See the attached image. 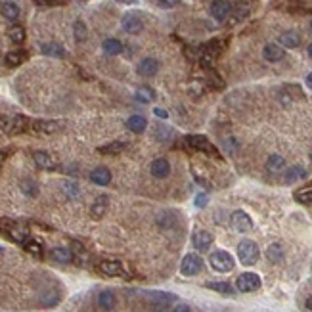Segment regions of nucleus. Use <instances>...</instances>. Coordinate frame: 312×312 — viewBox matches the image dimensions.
Here are the masks:
<instances>
[{"label":"nucleus","mask_w":312,"mask_h":312,"mask_svg":"<svg viewBox=\"0 0 312 312\" xmlns=\"http://www.w3.org/2000/svg\"><path fill=\"white\" fill-rule=\"evenodd\" d=\"M305 305H307V309H309V311L312 312V297H309V299H307V303H305Z\"/></svg>","instance_id":"nucleus-52"},{"label":"nucleus","mask_w":312,"mask_h":312,"mask_svg":"<svg viewBox=\"0 0 312 312\" xmlns=\"http://www.w3.org/2000/svg\"><path fill=\"white\" fill-rule=\"evenodd\" d=\"M259 257H261V251H259V245L255 241H251V239L239 241V245H237V259H239L241 264L253 266L255 262L259 261Z\"/></svg>","instance_id":"nucleus-2"},{"label":"nucleus","mask_w":312,"mask_h":312,"mask_svg":"<svg viewBox=\"0 0 312 312\" xmlns=\"http://www.w3.org/2000/svg\"><path fill=\"white\" fill-rule=\"evenodd\" d=\"M209 262H211V266L216 270V272H230V270H234V264H236V261H234V257L228 253V251H212L211 257H209Z\"/></svg>","instance_id":"nucleus-4"},{"label":"nucleus","mask_w":312,"mask_h":312,"mask_svg":"<svg viewBox=\"0 0 312 312\" xmlns=\"http://www.w3.org/2000/svg\"><path fill=\"white\" fill-rule=\"evenodd\" d=\"M100 270L105 276H126L125 268L119 261H102Z\"/></svg>","instance_id":"nucleus-19"},{"label":"nucleus","mask_w":312,"mask_h":312,"mask_svg":"<svg viewBox=\"0 0 312 312\" xmlns=\"http://www.w3.org/2000/svg\"><path fill=\"white\" fill-rule=\"evenodd\" d=\"M307 52H309V56H311V58H312V42H311V44H309V48H307Z\"/></svg>","instance_id":"nucleus-55"},{"label":"nucleus","mask_w":312,"mask_h":312,"mask_svg":"<svg viewBox=\"0 0 312 312\" xmlns=\"http://www.w3.org/2000/svg\"><path fill=\"white\" fill-rule=\"evenodd\" d=\"M8 37H10L13 44H21L25 40V29L21 25H12L8 29Z\"/></svg>","instance_id":"nucleus-37"},{"label":"nucleus","mask_w":312,"mask_h":312,"mask_svg":"<svg viewBox=\"0 0 312 312\" xmlns=\"http://www.w3.org/2000/svg\"><path fill=\"white\" fill-rule=\"evenodd\" d=\"M0 230H2V234H6L15 243H25L27 239H29L27 237L29 236V230H27L25 226L13 222V220H0Z\"/></svg>","instance_id":"nucleus-3"},{"label":"nucleus","mask_w":312,"mask_h":312,"mask_svg":"<svg viewBox=\"0 0 312 312\" xmlns=\"http://www.w3.org/2000/svg\"><path fill=\"white\" fill-rule=\"evenodd\" d=\"M52 259L56 262H62V264H67V262L73 261V251L65 249V247H54L50 251Z\"/></svg>","instance_id":"nucleus-28"},{"label":"nucleus","mask_w":312,"mask_h":312,"mask_svg":"<svg viewBox=\"0 0 312 312\" xmlns=\"http://www.w3.org/2000/svg\"><path fill=\"white\" fill-rule=\"evenodd\" d=\"M117 2H121V4H134L136 0H117Z\"/></svg>","instance_id":"nucleus-54"},{"label":"nucleus","mask_w":312,"mask_h":312,"mask_svg":"<svg viewBox=\"0 0 312 312\" xmlns=\"http://www.w3.org/2000/svg\"><path fill=\"white\" fill-rule=\"evenodd\" d=\"M134 98L140 104H150V102L155 100V90L151 87H138L136 92H134Z\"/></svg>","instance_id":"nucleus-26"},{"label":"nucleus","mask_w":312,"mask_h":312,"mask_svg":"<svg viewBox=\"0 0 312 312\" xmlns=\"http://www.w3.org/2000/svg\"><path fill=\"white\" fill-rule=\"evenodd\" d=\"M192 243H194V247L198 251H207L212 243V236L207 230H198V232H194V236H192Z\"/></svg>","instance_id":"nucleus-11"},{"label":"nucleus","mask_w":312,"mask_h":312,"mask_svg":"<svg viewBox=\"0 0 312 312\" xmlns=\"http://www.w3.org/2000/svg\"><path fill=\"white\" fill-rule=\"evenodd\" d=\"M23 247H25L27 253L35 255V257L42 255V245H40V241H37V239H27L25 243H23Z\"/></svg>","instance_id":"nucleus-39"},{"label":"nucleus","mask_w":312,"mask_h":312,"mask_svg":"<svg viewBox=\"0 0 312 312\" xmlns=\"http://www.w3.org/2000/svg\"><path fill=\"white\" fill-rule=\"evenodd\" d=\"M125 150V144L123 142H111V144H105L100 148V153L104 155H115V153H121Z\"/></svg>","instance_id":"nucleus-38"},{"label":"nucleus","mask_w":312,"mask_h":312,"mask_svg":"<svg viewBox=\"0 0 312 312\" xmlns=\"http://www.w3.org/2000/svg\"><path fill=\"white\" fill-rule=\"evenodd\" d=\"M121 25H123V29H125L128 35H138L144 29V21H142V17L136 15V13H126V15H123Z\"/></svg>","instance_id":"nucleus-9"},{"label":"nucleus","mask_w":312,"mask_h":312,"mask_svg":"<svg viewBox=\"0 0 312 312\" xmlns=\"http://www.w3.org/2000/svg\"><path fill=\"white\" fill-rule=\"evenodd\" d=\"M63 192H65L67 198H77V196L81 194V190H79V186H77V182H71V180L63 182Z\"/></svg>","instance_id":"nucleus-42"},{"label":"nucleus","mask_w":312,"mask_h":312,"mask_svg":"<svg viewBox=\"0 0 312 312\" xmlns=\"http://www.w3.org/2000/svg\"><path fill=\"white\" fill-rule=\"evenodd\" d=\"M90 180L98 186H107L111 182V171L107 167H96L92 173H90Z\"/></svg>","instance_id":"nucleus-15"},{"label":"nucleus","mask_w":312,"mask_h":312,"mask_svg":"<svg viewBox=\"0 0 312 312\" xmlns=\"http://www.w3.org/2000/svg\"><path fill=\"white\" fill-rule=\"evenodd\" d=\"M19 188H21V192L25 194L27 198H35L38 194V186L35 180H31V178H23L21 182H19Z\"/></svg>","instance_id":"nucleus-36"},{"label":"nucleus","mask_w":312,"mask_h":312,"mask_svg":"<svg viewBox=\"0 0 312 312\" xmlns=\"http://www.w3.org/2000/svg\"><path fill=\"white\" fill-rule=\"evenodd\" d=\"M0 255H2V249H0Z\"/></svg>","instance_id":"nucleus-58"},{"label":"nucleus","mask_w":312,"mask_h":312,"mask_svg":"<svg viewBox=\"0 0 312 312\" xmlns=\"http://www.w3.org/2000/svg\"><path fill=\"white\" fill-rule=\"evenodd\" d=\"M207 203H209V194H198V196H196V200H194V205H196L198 209L205 207Z\"/></svg>","instance_id":"nucleus-45"},{"label":"nucleus","mask_w":312,"mask_h":312,"mask_svg":"<svg viewBox=\"0 0 312 312\" xmlns=\"http://www.w3.org/2000/svg\"><path fill=\"white\" fill-rule=\"evenodd\" d=\"M40 52L44 56H52V58H63L65 56V48L62 44H58V42H44L40 46Z\"/></svg>","instance_id":"nucleus-23"},{"label":"nucleus","mask_w":312,"mask_h":312,"mask_svg":"<svg viewBox=\"0 0 312 312\" xmlns=\"http://www.w3.org/2000/svg\"><path fill=\"white\" fill-rule=\"evenodd\" d=\"M295 201L301 203V205H311L312 203V190L311 188H305V190H299L295 194Z\"/></svg>","instance_id":"nucleus-40"},{"label":"nucleus","mask_w":312,"mask_h":312,"mask_svg":"<svg viewBox=\"0 0 312 312\" xmlns=\"http://www.w3.org/2000/svg\"><path fill=\"white\" fill-rule=\"evenodd\" d=\"M102 48H104V52L107 56H117V54L123 52V42L117 40V38H105L104 44H102Z\"/></svg>","instance_id":"nucleus-27"},{"label":"nucleus","mask_w":312,"mask_h":312,"mask_svg":"<svg viewBox=\"0 0 312 312\" xmlns=\"http://www.w3.org/2000/svg\"><path fill=\"white\" fill-rule=\"evenodd\" d=\"M305 176H307V169L301 167V165H293V167H289L286 171V182L291 184V182L301 180V178H305Z\"/></svg>","instance_id":"nucleus-29"},{"label":"nucleus","mask_w":312,"mask_h":312,"mask_svg":"<svg viewBox=\"0 0 312 312\" xmlns=\"http://www.w3.org/2000/svg\"><path fill=\"white\" fill-rule=\"evenodd\" d=\"M262 286L261 276L255 274V272H243V274L237 276L236 280V289L239 293H253Z\"/></svg>","instance_id":"nucleus-5"},{"label":"nucleus","mask_w":312,"mask_h":312,"mask_svg":"<svg viewBox=\"0 0 312 312\" xmlns=\"http://www.w3.org/2000/svg\"><path fill=\"white\" fill-rule=\"evenodd\" d=\"M150 171L155 178H167V176L171 175V163L167 161L165 157H159V159H155V161L151 163Z\"/></svg>","instance_id":"nucleus-14"},{"label":"nucleus","mask_w":312,"mask_h":312,"mask_svg":"<svg viewBox=\"0 0 312 312\" xmlns=\"http://www.w3.org/2000/svg\"><path fill=\"white\" fill-rule=\"evenodd\" d=\"M230 222L234 226V230L241 232V234L253 230V220H251V216L245 211H234L232 216H230Z\"/></svg>","instance_id":"nucleus-7"},{"label":"nucleus","mask_w":312,"mask_h":312,"mask_svg":"<svg viewBox=\"0 0 312 312\" xmlns=\"http://www.w3.org/2000/svg\"><path fill=\"white\" fill-rule=\"evenodd\" d=\"M234 10L230 0H212L211 2V15L216 21H224L230 17V13Z\"/></svg>","instance_id":"nucleus-8"},{"label":"nucleus","mask_w":312,"mask_h":312,"mask_svg":"<svg viewBox=\"0 0 312 312\" xmlns=\"http://www.w3.org/2000/svg\"><path fill=\"white\" fill-rule=\"evenodd\" d=\"M27 60V52L25 50H12L6 54V58H4V62L8 67H17V65H21V63Z\"/></svg>","instance_id":"nucleus-25"},{"label":"nucleus","mask_w":312,"mask_h":312,"mask_svg":"<svg viewBox=\"0 0 312 312\" xmlns=\"http://www.w3.org/2000/svg\"><path fill=\"white\" fill-rule=\"evenodd\" d=\"M266 167H268V171H270V173H280V171H284V169H286V159H284L282 155L274 153V155H270V157H268Z\"/></svg>","instance_id":"nucleus-30"},{"label":"nucleus","mask_w":312,"mask_h":312,"mask_svg":"<svg viewBox=\"0 0 312 312\" xmlns=\"http://www.w3.org/2000/svg\"><path fill=\"white\" fill-rule=\"evenodd\" d=\"M251 8L249 4H245V2H241V4H237L236 10H232V21L230 23H237V21H243L247 15H249Z\"/></svg>","instance_id":"nucleus-33"},{"label":"nucleus","mask_w":312,"mask_h":312,"mask_svg":"<svg viewBox=\"0 0 312 312\" xmlns=\"http://www.w3.org/2000/svg\"><path fill=\"white\" fill-rule=\"evenodd\" d=\"M266 259L270 262H282L284 261V247L280 243H272L266 249Z\"/></svg>","instance_id":"nucleus-31"},{"label":"nucleus","mask_w":312,"mask_h":312,"mask_svg":"<svg viewBox=\"0 0 312 312\" xmlns=\"http://www.w3.org/2000/svg\"><path fill=\"white\" fill-rule=\"evenodd\" d=\"M284 56H286V50L280 46V44H266L264 48H262V58L266 60V62H282L284 60Z\"/></svg>","instance_id":"nucleus-12"},{"label":"nucleus","mask_w":312,"mask_h":312,"mask_svg":"<svg viewBox=\"0 0 312 312\" xmlns=\"http://www.w3.org/2000/svg\"><path fill=\"white\" fill-rule=\"evenodd\" d=\"M37 4H42V6H56V4H63L65 0H35Z\"/></svg>","instance_id":"nucleus-48"},{"label":"nucleus","mask_w":312,"mask_h":312,"mask_svg":"<svg viewBox=\"0 0 312 312\" xmlns=\"http://www.w3.org/2000/svg\"><path fill=\"white\" fill-rule=\"evenodd\" d=\"M203 270V261H201L200 255L196 253H188L186 257L182 259V264H180V272L184 276H196L200 274Z\"/></svg>","instance_id":"nucleus-6"},{"label":"nucleus","mask_w":312,"mask_h":312,"mask_svg":"<svg viewBox=\"0 0 312 312\" xmlns=\"http://www.w3.org/2000/svg\"><path fill=\"white\" fill-rule=\"evenodd\" d=\"M115 305H117V297H115V293L109 291V289L102 291L100 295H98V307H100L102 311H113Z\"/></svg>","instance_id":"nucleus-21"},{"label":"nucleus","mask_w":312,"mask_h":312,"mask_svg":"<svg viewBox=\"0 0 312 312\" xmlns=\"http://www.w3.org/2000/svg\"><path fill=\"white\" fill-rule=\"evenodd\" d=\"M0 13H2L8 21H15V19L19 17L21 10H19V6H17L15 2H12V0H4V2L0 4Z\"/></svg>","instance_id":"nucleus-18"},{"label":"nucleus","mask_w":312,"mask_h":312,"mask_svg":"<svg viewBox=\"0 0 312 312\" xmlns=\"http://www.w3.org/2000/svg\"><path fill=\"white\" fill-rule=\"evenodd\" d=\"M157 224L161 226V228H171V226L175 224V212H171V211L161 212L159 218H157Z\"/></svg>","instance_id":"nucleus-41"},{"label":"nucleus","mask_w":312,"mask_h":312,"mask_svg":"<svg viewBox=\"0 0 312 312\" xmlns=\"http://www.w3.org/2000/svg\"><path fill=\"white\" fill-rule=\"evenodd\" d=\"M29 128V119L23 115H0V132L21 134Z\"/></svg>","instance_id":"nucleus-1"},{"label":"nucleus","mask_w":312,"mask_h":312,"mask_svg":"<svg viewBox=\"0 0 312 312\" xmlns=\"http://www.w3.org/2000/svg\"><path fill=\"white\" fill-rule=\"evenodd\" d=\"M309 157H311V161H312V150H311V153H309Z\"/></svg>","instance_id":"nucleus-56"},{"label":"nucleus","mask_w":312,"mask_h":312,"mask_svg":"<svg viewBox=\"0 0 312 312\" xmlns=\"http://www.w3.org/2000/svg\"><path fill=\"white\" fill-rule=\"evenodd\" d=\"M107 205H109V201L105 196H100L98 200L92 203V207H90V214H92V218H102L105 211H107Z\"/></svg>","instance_id":"nucleus-24"},{"label":"nucleus","mask_w":312,"mask_h":312,"mask_svg":"<svg viewBox=\"0 0 312 312\" xmlns=\"http://www.w3.org/2000/svg\"><path fill=\"white\" fill-rule=\"evenodd\" d=\"M280 46L282 48H299L301 46V35L297 31H286L280 35Z\"/></svg>","instance_id":"nucleus-17"},{"label":"nucleus","mask_w":312,"mask_h":312,"mask_svg":"<svg viewBox=\"0 0 312 312\" xmlns=\"http://www.w3.org/2000/svg\"><path fill=\"white\" fill-rule=\"evenodd\" d=\"M178 2L180 0H159V6L161 8H175V6H178Z\"/></svg>","instance_id":"nucleus-47"},{"label":"nucleus","mask_w":312,"mask_h":312,"mask_svg":"<svg viewBox=\"0 0 312 312\" xmlns=\"http://www.w3.org/2000/svg\"><path fill=\"white\" fill-rule=\"evenodd\" d=\"M307 87L312 90V73H309V75H307Z\"/></svg>","instance_id":"nucleus-51"},{"label":"nucleus","mask_w":312,"mask_h":312,"mask_svg":"<svg viewBox=\"0 0 312 312\" xmlns=\"http://www.w3.org/2000/svg\"><path fill=\"white\" fill-rule=\"evenodd\" d=\"M40 301H42V305H44V307H52V305H56V303H58V301H60V295H58V293H46V295H42V297H40Z\"/></svg>","instance_id":"nucleus-43"},{"label":"nucleus","mask_w":312,"mask_h":312,"mask_svg":"<svg viewBox=\"0 0 312 312\" xmlns=\"http://www.w3.org/2000/svg\"><path fill=\"white\" fill-rule=\"evenodd\" d=\"M293 6H297L295 0H274V8H282V10H291Z\"/></svg>","instance_id":"nucleus-44"},{"label":"nucleus","mask_w":312,"mask_h":312,"mask_svg":"<svg viewBox=\"0 0 312 312\" xmlns=\"http://www.w3.org/2000/svg\"><path fill=\"white\" fill-rule=\"evenodd\" d=\"M205 287L216 291V293H222V295H234V287L230 286L228 282H207Z\"/></svg>","instance_id":"nucleus-32"},{"label":"nucleus","mask_w":312,"mask_h":312,"mask_svg":"<svg viewBox=\"0 0 312 312\" xmlns=\"http://www.w3.org/2000/svg\"><path fill=\"white\" fill-rule=\"evenodd\" d=\"M153 113H155V117H159V119H169V113H167V109H163V107H155Z\"/></svg>","instance_id":"nucleus-49"},{"label":"nucleus","mask_w":312,"mask_h":312,"mask_svg":"<svg viewBox=\"0 0 312 312\" xmlns=\"http://www.w3.org/2000/svg\"><path fill=\"white\" fill-rule=\"evenodd\" d=\"M311 29H312V21H311Z\"/></svg>","instance_id":"nucleus-57"},{"label":"nucleus","mask_w":312,"mask_h":312,"mask_svg":"<svg viewBox=\"0 0 312 312\" xmlns=\"http://www.w3.org/2000/svg\"><path fill=\"white\" fill-rule=\"evenodd\" d=\"M63 128V123L60 121H35L33 123V130L35 132H42V134H54Z\"/></svg>","instance_id":"nucleus-13"},{"label":"nucleus","mask_w":312,"mask_h":312,"mask_svg":"<svg viewBox=\"0 0 312 312\" xmlns=\"http://www.w3.org/2000/svg\"><path fill=\"white\" fill-rule=\"evenodd\" d=\"M173 312H192V311H190V307H188V305H184V303H178L175 309H173Z\"/></svg>","instance_id":"nucleus-50"},{"label":"nucleus","mask_w":312,"mask_h":312,"mask_svg":"<svg viewBox=\"0 0 312 312\" xmlns=\"http://www.w3.org/2000/svg\"><path fill=\"white\" fill-rule=\"evenodd\" d=\"M186 146L190 150H196V151H207L209 150V146H211V142L207 140L205 136H201V134H192V136H186Z\"/></svg>","instance_id":"nucleus-16"},{"label":"nucleus","mask_w":312,"mask_h":312,"mask_svg":"<svg viewBox=\"0 0 312 312\" xmlns=\"http://www.w3.org/2000/svg\"><path fill=\"white\" fill-rule=\"evenodd\" d=\"M6 161V153L4 151H0V167H2V163Z\"/></svg>","instance_id":"nucleus-53"},{"label":"nucleus","mask_w":312,"mask_h":312,"mask_svg":"<svg viewBox=\"0 0 312 312\" xmlns=\"http://www.w3.org/2000/svg\"><path fill=\"white\" fill-rule=\"evenodd\" d=\"M282 92L286 94L289 100H303L305 98V92H303V88L299 85H286V87L282 88Z\"/></svg>","instance_id":"nucleus-34"},{"label":"nucleus","mask_w":312,"mask_h":312,"mask_svg":"<svg viewBox=\"0 0 312 312\" xmlns=\"http://www.w3.org/2000/svg\"><path fill=\"white\" fill-rule=\"evenodd\" d=\"M159 67H161V63L157 62L155 58H150V56H148V58H144L142 62L138 63L136 71L140 77H153V75H157Z\"/></svg>","instance_id":"nucleus-10"},{"label":"nucleus","mask_w":312,"mask_h":312,"mask_svg":"<svg viewBox=\"0 0 312 312\" xmlns=\"http://www.w3.org/2000/svg\"><path fill=\"white\" fill-rule=\"evenodd\" d=\"M226 148V151H230V153H234L237 148V142H236V138H226L224 140V144H222Z\"/></svg>","instance_id":"nucleus-46"},{"label":"nucleus","mask_w":312,"mask_h":312,"mask_svg":"<svg viewBox=\"0 0 312 312\" xmlns=\"http://www.w3.org/2000/svg\"><path fill=\"white\" fill-rule=\"evenodd\" d=\"M33 161L37 163V167L44 169V171H52V169H56V161L52 159L46 151H35V153H33Z\"/></svg>","instance_id":"nucleus-22"},{"label":"nucleus","mask_w":312,"mask_h":312,"mask_svg":"<svg viewBox=\"0 0 312 312\" xmlns=\"http://www.w3.org/2000/svg\"><path fill=\"white\" fill-rule=\"evenodd\" d=\"M73 37H75L77 42H85L88 37V29H87V23L83 21V19H77L75 23H73Z\"/></svg>","instance_id":"nucleus-35"},{"label":"nucleus","mask_w":312,"mask_h":312,"mask_svg":"<svg viewBox=\"0 0 312 312\" xmlns=\"http://www.w3.org/2000/svg\"><path fill=\"white\" fill-rule=\"evenodd\" d=\"M126 128L128 130H132V132H144L146 128H148V119L144 117V115H132V117H128L126 119Z\"/></svg>","instance_id":"nucleus-20"}]
</instances>
